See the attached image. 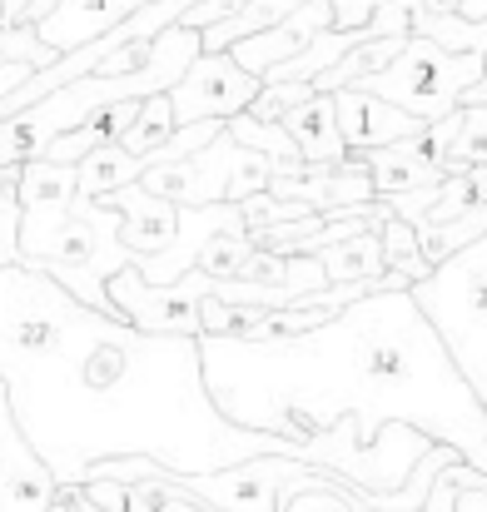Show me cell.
Returning a JSON list of instances; mask_svg holds the SVG:
<instances>
[{
	"label": "cell",
	"instance_id": "6da1fadb",
	"mask_svg": "<svg viewBox=\"0 0 487 512\" xmlns=\"http://www.w3.org/2000/svg\"><path fill=\"white\" fill-rule=\"evenodd\" d=\"M204 383L239 428L284 438L378 512H423L453 463L487 473V403L413 289H378L284 343L199 339Z\"/></svg>",
	"mask_w": 487,
	"mask_h": 512
},
{
	"label": "cell",
	"instance_id": "7a4b0ae2",
	"mask_svg": "<svg viewBox=\"0 0 487 512\" xmlns=\"http://www.w3.org/2000/svg\"><path fill=\"white\" fill-rule=\"evenodd\" d=\"M0 378L60 488H85L120 458H150L179 478L299 458L294 443L219 413L199 339L145 334L25 264L0 269Z\"/></svg>",
	"mask_w": 487,
	"mask_h": 512
},
{
	"label": "cell",
	"instance_id": "3957f363",
	"mask_svg": "<svg viewBox=\"0 0 487 512\" xmlns=\"http://www.w3.org/2000/svg\"><path fill=\"white\" fill-rule=\"evenodd\" d=\"M120 224V209L80 199V165H20V264L50 274L100 314H115L110 279L135 269Z\"/></svg>",
	"mask_w": 487,
	"mask_h": 512
},
{
	"label": "cell",
	"instance_id": "277c9868",
	"mask_svg": "<svg viewBox=\"0 0 487 512\" xmlns=\"http://www.w3.org/2000/svg\"><path fill=\"white\" fill-rule=\"evenodd\" d=\"M199 55H204V35L189 30V25H174V30H164L160 40L150 45V60H145L140 70H130V75H100V70H95V75H85V80H75V85H60L55 95L25 105L20 115H10V120L0 125V170L45 160V150H50L60 135L90 125V120H95L100 110H110V105L169 95V90L189 75V65H194Z\"/></svg>",
	"mask_w": 487,
	"mask_h": 512
},
{
	"label": "cell",
	"instance_id": "5b68a950",
	"mask_svg": "<svg viewBox=\"0 0 487 512\" xmlns=\"http://www.w3.org/2000/svg\"><path fill=\"white\" fill-rule=\"evenodd\" d=\"M413 299L487 403V234L438 264L433 279L413 284Z\"/></svg>",
	"mask_w": 487,
	"mask_h": 512
},
{
	"label": "cell",
	"instance_id": "8992f818",
	"mask_svg": "<svg viewBox=\"0 0 487 512\" xmlns=\"http://www.w3.org/2000/svg\"><path fill=\"white\" fill-rule=\"evenodd\" d=\"M483 75H487V55H458V50H443L438 40L413 35L408 50L388 70L358 80L353 90H368V95H378V100L438 125V120H448L463 105V95L473 85H483Z\"/></svg>",
	"mask_w": 487,
	"mask_h": 512
},
{
	"label": "cell",
	"instance_id": "52a82bcc",
	"mask_svg": "<svg viewBox=\"0 0 487 512\" xmlns=\"http://www.w3.org/2000/svg\"><path fill=\"white\" fill-rule=\"evenodd\" d=\"M214 299L209 274H184L179 284H145L140 269H125L110 279V304L125 324L145 334H169V339H204V304Z\"/></svg>",
	"mask_w": 487,
	"mask_h": 512
},
{
	"label": "cell",
	"instance_id": "ba28073f",
	"mask_svg": "<svg viewBox=\"0 0 487 512\" xmlns=\"http://www.w3.org/2000/svg\"><path fill=\"white\" fill-rule=\"evenodd\" d=\"M259 90H264V80L249 75L229 50H224V55L204 50V55L189 65V75L169 90V105H174L179 130H184V125H199V120H224V125H229L234 115H244V110L259 100Z\"/></svg>",
	"mask_w": 487,
	"mask_h": 512
},
{
	"label": "cell",
	"instance_id": "9c48e42d",
	"mask_svg": "<svg viewBox=\"0 0 487 512\" xmlns=\"http://www.w3.org/2000/svg\"><path fill=\"white\" fill-rule=\"evenodd\" d=\"M234 160H239V140L224 130L214 145H204L199 155L179 160V165H155L145 170V189L160 194L179 209H209V204H229V184H234Z\"/></svg>",
	"mask_w": 487,
	"mask_h": 512
},
{
	"label": "cell",
	"instance_id": "30bf717a",
	"mask_svg": "<svg viewBox=\"0 0 487 512\" xmlns=\"http://www.w3.org/2000/svg\"><path fill=\"white\" fill-rule=\"evenodd\" d=\"M60 503V483L45 468V458L25 443L10 388L0 378V512H50Z\"/></svg>",
	"mask_w": 487,
	"mask_h": 512
},
{
	"label": "cell",
	"instance_id": "8fae6325",
	"mask_svg": "<svg viewBox=\"0 0 487 512\" xmlns=\"http://www.w3.org/2000/svg\"><path fill=\"white\" fill-rule=\"evenodd\" d=\"M333 105H338V135H343L348 155H373V150L428 135V120H418V115L368 95V90H338Z\"/></svg>",
	"mask_w": 487,
	"mask_h": 512
},
{
	"label": "cell",
	"instance_id": "7c38bea8",
	"mask_svg": "<svg viewBox=\"0 0 487 512\" xmlns=\"http://www.w3.org/2000/svg\"><path fill=\"white\" fill-rule=\"evenodd\" d=\"M338 20H333V0H309L304 10H294L289 20H279L274 30H264V35H249V40H239L229 55L249 70V75H274L279 65H289V60H299L324 30H333Z\"/></svg>",
	"mask_w": 487,
	"mask_h": 512
},
{
	"label": "cell",
	"instance_id": "4fadbf2b",
	"mask_svg": "<svg viewBox=\"0 0 487 512\" xmlns=\"http://www.w3.org/2000/svg\"><path fill=\"white\" fill-rule=\"evenodd\" d=\"M110 209H120V239H125V249L135 254V259H150V254H164L174 239H179V204H169L160 194H150L145 184H130V189H120V194H110L105 199Z\"/></svg>",
	"mask_w": 487,
	"mask_h": 512
},
{
	"label": "cell",
	"instance_id": "5bb4252c",
	"mask_svg": "<svg viewBox=\"0 0 487 512\" xmlns=\"http://www.w3.org/2000/svg\"><path fill=\"white\" fill-rule=\"evenodd\" d=\"M284 130L294 135L304 165H314V170H343L353 160L348 145H343V135H338V105H333V95H324V90L314 100H304L299 110H289L284 115Z\"/></svg>",
	"mask_w": 487,
	"mask_h": 512
},
{
	"label": "cell",
	"instance_id": "9a60e30c",
	"mask_svg": "<svg viewBox=\"0 0 487 512\" xmlns=\"http://www.w3.org/2000/svg\"><path fill=\"white\" fill-rule=\"evenodd\" d=\"M363 160H368V174H373L378 199L413 194V189H433V184H443V179H448V174H443V165L433 160L428 135L403 140V145H388V150H373V155H363Z\"/></svg>",
	"mask_w": 487,
	"mask_h": 512
},
{
	"label": "cell",
	"instance_id": "2e32d148",
	"mask_svg": "<svg viewBox=\"0 0 487 512\" xmlns=\"http://www.w3.org/2000/svg\"><path fill=\"white\" fill-rule=\"evenodd\" d=\"M428 145L448 179L487 165V105H458L448 120L428 125Z\"/></svg>",
	"mask_w": 487,
	"mask_h": 512
},
{
	"label": "cell",
	"instance_id": "e0dca14e",
	"mask_svg": "<svg viewBox=\"0 0 487 512\" xmlns=\"http://www.w3.org/2000/svg\"><path fill=\"white\" fill-rule=\"evenodd\" d=\"M328 269V284H378L388 274V249H383V234L368 229L358 239H343L324 254H314Z\"/></svg>",
	"mask_w": 487,
	"mask_h": 512
},
{
	"label": "cell",
	"instance_id": "ac0fdd59",
	"mask_svg": "<svg viewBox=\"0 0 487 512\" xmlns=\"http://www.w3.org/2000/svg\"><path fill=\"white\" fill-rule=\"evenodd\" d=\"M304 5H309V0H249L239 15H229V20H219V25L199 30V35H204V50L224 55V50H234L239 40L274 30L279 20H289V15H294V10H304Z\"/></svg>",
	"mask_w": 487,
	"mask_h": 512
},
{
	"label": "cell",
	"instance_id": "d6986e66",
	"mask_svg": "<svg viewBox=\"0 0 487 512\" xmlns=\"http://www.w3.org/2000/svg\"><path fill=\"white\" fill-rule=\"evenodd\" d=\"M140 179H145V160L140 155H130L125 145H105V150H95L80 165V199L105 204L110 194H120V189H130Z\"/></svg>",
	"mask_w": 487,
	"mask_h": 512
},
{
	"label": "cell",
	"instance_id": "ffe728a7",
	"mask_svg": "<svg viewBox=\"0 0 487 512\" xmlns=\"http://www.w3.org/2000/svg\"><path fill=\"white\" fill-rule=\"evenodd\" d=\"M244 150H259L264 160H274V170L279 174H299V170H309L304 165V155H299V145H294V135L284 130V125H269V120H254L249 110L244 115H234L229 125H224Z\"/></svg>",
	"mask_w": 487,
	"mask_h": 512
},
{
	"label": "cell",
	"instance_id": "44dd1931",
	"mask_svg": "<svg viewBox=\"0 0 487 512\" xmlns=\"http://www.w3.org/2000/svg\"><path fill=\"white\" fill-rule=\"evenodd\" d=\"M254 254H259V244H254L249 229H224V234H214V239L204 244V254H199V274H209L214 284H234V279L249 269Z\"/></svg>",
	"mask_w": 487,
	"mask_h": 512
},
{
	"label": "cell",
	"instance_id": "7402d4cb",
	"mask_svg": "<svg viewBox=\"0 0 487 512\" xmlns=\"http://www.w3.org/2000/svg\"><path fill=\"white\" fill-rule=\"evenodd\" d=\"M174 135H179L174 105H169V95H155V100H145V105H140V120L130 125V135H125L120 145H125L130 155L150 160V155H155V150H164Z\"/></svg>",
	"mask_w": 487,
	"mask_h": 512
},
{
	"label": "cell",
	"instance_id": "603a6c76",
	"mask_svg": "<svg viewBox=\"0 0 487 512\" xmlns=\"http://www.w3.org/2000/svg\"><path fill=\"white\" fill-rule=\"evenodd\" d=\"M378 234H383V249H388V269H393V274H403L408 284L433 279V264L423 259V249H418V229H413L408 219H398V214H393Z\"/></svg>",
	"mask_w": 487,
	"mask_h": 512
},
{
	"label": "cell",
	"instance_id": "cb8c5ba5",
	"mask_svg": "<svg viewBox=\"0 0 487 512\" xmlns=\"http://www.w3.org/2000/svg\"><path fill=\"white\" fill-rule=\"evenodd\" d=\"M20 264V165L0 170V269Z\"/></svg>",
	"mask_w": 487,
	"mask_h": 512
},
{
	"label": "cell",
	"instance_id": "d4e9b609",
	"mask_svg": "<svg viewBox=\"0 0 487 512\" xmlns=\"http://www.w3.org/2000/svg\"><path fill=\"white\" fill-rule=\"evenodd\" d=\"M90 503H100L105 512H160L150 488H135V483H110V478H95L80 488Z\"/></svg>",
	"mask_w": 487,
	"mask_h": 512
},
{
	"label": "cell",
	"instance_id": "484cf974",
	"mask_svg": "<svg viewBox=\"0 0 487 512\" xmlns=\"http://www.w3.org/2000/svg\"><path fill=\"white\" fill-rule=\"evenodd\" d=\"M314 95H319V85H264L259 100L249 105V115H254V120H269V125H284V115L299 110V105L314 100Z\"/></svg>",
	"mask_w": 487,
	"mask_h": 512
},
{
	"label": "cell",
	"instance_id": "4316f807",
	"mask_svg": "<svg viewBox=\"0 0 487 512\" xmlns=\"http://www.w3.org/2000/svg\"><path fill=\"white\" fill-rule=\"evenodd\" d=\"M249 0H204L199 10H189L179 25H189V30H209V25H219V20H229V15H239Z\"/></svg>",
	"mask_w": 487,
	"mask_h": 512
},
{
	"label": "cell",
	"instance_id": "83f0119b",
	"mask_svg": "<svg viewBox=\"0 0 487 512\" xmlns=\"http://www.w3.org/2000/svg\"><path fill=\"white\" fill-rule=\"evenodd\" d=\"M458 512H487V473H473L458 488Z\"/></svg>",
	"mask_w": 487,
	"mask_h": 512
},
{
	"label": "cell",
	"instance_id": "f1b7e54d",
	"mask_svg": "<svg viewBox=\"0 0 487 512\" xmlns=\"http://www.w3.org/2000/svg\"><path fill=\"white\" fill-rule=\"evenodd\" d=\"M30 75H35L30 65H0V100H10L20 85H30Z\"/></svg>",
	"mask_w": 487,
	"mask_h": 512
},
{
	"label": "cell",
	"instance_id": "f546056e",
	"mask_svg": "<svg viewBox=\"0 0 487 512\" xmlns=\"http://www.w3.org/2000/svg\"><path fill=\"white\" fill-rule=\"evenodd\" d=\"M30 5H35V0H5V15H0V25H25Z\"/></svg>",
	"mask_w": 487,
	"mask_h": 512
},
{
	"label": "cell",
	"instance_id": "4dcf8cb0",
	"mask_svg": "<svg viewBox=\"0 0 487 512\" xmlns=\"http://www.w3.org/2000/svg\"><path fill=\"white\" fill-rule=\"evenodd\" d=\"M60 493H65V503H70V508H75V512H105V508H100V503H90V498H85L80 488H60Z\"/></svg>",
	"mask_w": 487,
	"mask_h": 512
},
{
	"label": "cell",
	"instance_id": "1f68e13d",
	"mask_svg": "<svg viewBox=\"0 0 487 512\" xmlns=\"http://www.w3.org/2000/svg\"><path fill=\"white\" fill-rule=\"evenodd\" d=\"M50 512H75V508H70V503H65V493H60V503H55Z\"/></svg>",
	"mask_w": 487,
	"mask_h": 512
},
{
	"label": "cell",
	"instance_id": "d6a6232c",
	"mask_svg": "<svg viewBox=\"0 0 487 512\" xmlns=\"http://www.w3.org/2000/svg\"><path fill=\"white\" fill-rule=\"evenodd\" d=\"M0 15H5V0H0Z\"/></svg>",
	"mask_w": 487,
	"mask_h": 512
}]
</instances>
